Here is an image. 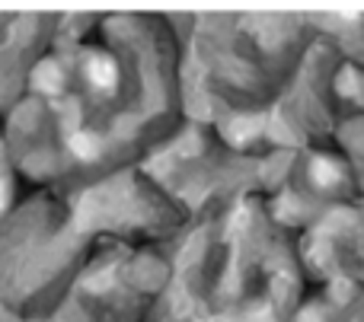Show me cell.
<instances>
[{
	"label": "cell",
	"instance_id": "1",
	"mask_svg": "<svg viewBox=\"0 0 364 322\" xmlns=\"http://www.w3.org/2000/svg\"><path fill=\"white\" fill-rule=\"evenodd\" d=\"M310 179H314L320 189H333V185L342 182V166L336 160H326V157H316L310 163Z\"/></svg>",
	"mask_w": 364,
	"mask_h": 322
},
{
	"label": "cell",
	"instance_id": "2",
	"mask_svg": "<svg viewBox=\"0 0 364 322\" xmlns=\"http://www.w3.org/2000/svg\"><path fill=\"white\" fill-rule=\"evenodd\" d=\"M87 74H90V80H93V87L109 89L115 83V64L109 61V57H90Z\"/></svg>",
	"mask_w": 364,
	"mask_h": 322
},
{
	"label": "cell",
	"instance_id": "3",
	"mask_svg": "<svg viewBox=\"0 0 364 322\" xmlns=\"http://www.w3.org/2000/svg\"><path fill=\"white\" fill-rule=\"evenodd\" d=\"M68 144H70V150H74L77 157H83V160L96 157V140H93V138H87V134H74V138H70Z\"/></svg>",
	"mask_w": 364,
	"mask_h": 322
},
{
	"label": "cell",
	"instance_id": "4",
	"mask_svg": "<svg viewBox=\"0 0 364 322\" xmlns=\"http://www.w3.org/2000/svg\"><path fill=\"white\" fill-rule=\"evenodd\" d=\"M38 87H45V89H58L61 87V80H58V70L51 67V64H45V67H38Z\"/></svg>",
	"mask_w": 364,
	"mask_h": 322
},
{
	"label": "cell",
	"instance_id": "5",
	"mask_svg": "<svg viewBox=\"0 0 364 322\" xmlns=\"http://www.w3.org/2000/svg\"><path fill=\"white\" fill-rule=\"evenodd\" d=\"M246 134H252V121L250 118H237V121H233V128H230V138L233 140H243Z\"/></svg>",
	"mask_w": 364,
	"mask_h": 322
},
{
	"label": "cell",
	"instance_id": "6",
	"mask_svg": "<svg viewBox=\"0 0 364 322\" xmlns=\"http://www.w3.org/2000/svg\"><path fill=\"white\" fill-rule=\"evenodd\" d=\"M4 191H6V189H4V182H0V204H4Z\"/></svg>",
	"mask_w": 364,
	"mask_h": 322
}]
</instances>
